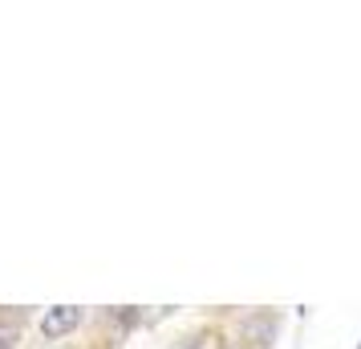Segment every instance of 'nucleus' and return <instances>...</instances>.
I'll return each instance as SVG.
<instances>
[{
	"mask_svg": "<svg viewBox=\"0 0 361 349\" xmlns=\"http://www.w3.org/2000/svg\"><path fill=\"white\" fill-rule=\"evenodd\" d=\"M78 321H82V309H73V305H53L49 313L41 317V333H45V337H66V333L78 329Z\"/></svg>",
	"mask_w": 361,
	"mask_h": 349,
	"instance_id": "1",
	"label": "nucleus"
}]
</instances>
